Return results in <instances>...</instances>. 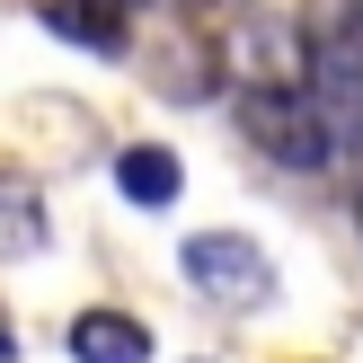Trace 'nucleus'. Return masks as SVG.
<instances>
[{
	"instance_id": "nucleus-1",
	"label": "nucleus",
	"mask_w": 363,
	"mask_h": 363,
	"mask_svg": "<svg viewBox=\"0 0 363 363\" xmlns=\"http://www.w3.org/2000/svg\"><path fill=\"white\" fill-rule=\"evenodd\" d=\"M240 133L257 142L266 160H284V169H328L337 160V124H328V106L301 80H257L240 98Z\"/></svg>"
},
{
	"instance_id": "nucleus-2",
	"label": "nucleus",
	"mask_w": 363,
	"mask_h": 363,
	"mask_svg": "<svg viewBox=\"0 0 363 363\" xmlns=\"http://www.w3.org/2000/svg\"><path fill=\"white\" fill-rule=\"evenodd\" d=\"M177 266H186V284L204 301H222V311H257V301H275V257H266L248 230H195V240L177 248Z\"/></svg>"
},
{
	"instance_id": "nucleus-3",
	"label": "nucleus",
	"mask_w": 363,
	"mask_h": 363,
	"mask_svg": "<svg viewBox=\"0 0 363 363\" xmlns=\"http://www.w3.org/2000/svg\"><path fill=\"white\" fill-rule=\"evenodd\" d=\"M177 186H186L177 151H160V142H124V151H116V195H124V204L160 213V204H177Z\"/></svg>"
},
{
	"instance_id": "nucleus-4",
	"label": "nucleus",
	"mask_w": 363,
	"mask_h": 363,
	"mask_svg": "<svg viewBox=\"0 0 363 363\" xmlns=\"http://www.w3.org/2000/svg\"><path fill=\"white\" fill-rule=\"evenodd\" d=\"M71 363H151V328L124 311H80L71 319Z\"/></svg>"
},
{
	"instance_id": "nucleus-5",
	"label": "nucleus",
	"mask_w": 363,
	"mask_h": 363,
	"mask_svg": "<svg viewBox=\"0 0 363 363\" xmlns=\"http://www.w3.org/2000/svg\"><path fill=\"white\" fill-rule=\"evenodd\" d=\"M45 195L27 186V177H9L0 169V257H35V248H45Z\"/></svg>"
},
{
	"instance_id": "nucleus-6",
	"label": "nucleus",
	"mask_w": 363,
	"mask_h": 363,
	"mask_svg": "<svg viewBox=\"0 0 363 363\" xmlns=\"http://www.w3.org/2000/svg\"><path fill=\"white\" fill-rule=\"evenodd\" d=\"M45 27L71 35V45H89V53H124V18L98 9V0H45Z\"/></svg>"
},
{
	"instance_id": "nucleus-7",
	"label": "nucleus",
	"mask_w": 363,
	"mask_h": 363,
	"mask_svg": "<svg viewBox=\"0 0 363 363\" xmlns=\"http://www.w3.org/2000/svg\"><path fill=\"white\" fill-rule=\"evenodd\" d=\"M0 363H18V328H9V311H0Z\"/></svg>"
},
{
	"instance_id": "nucleus-8",
	"label": "nucleus",
	"mask_w": 363,
	"mask_h": 363,
	"mask_svg": "<svg viewBox=\"0 0 363 363\" xmlns=\"http://www.w3.org/2000/svg\"><path fill=\"white\" fill-rule=\"evenodd\" d=\"M98 9H116V18H133V9H151V0H98Z\"/></svg>"
}]
</instances>
